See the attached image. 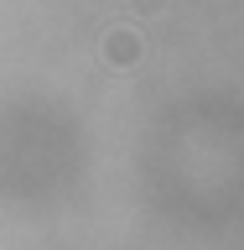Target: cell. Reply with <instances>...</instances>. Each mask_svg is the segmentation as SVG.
<instances>
[{
	"instance_id": "obj_1",
	"label": "cell",
	"mask_w": 244,
	"mask_h": 250,
	"mask_svg": "<svg viewBox=\"0 0 244 250\" xmlns=\"http://www.w3.org/2000/svg\"><path fill=\"white\" fill-rule=\"evenodd\" d=\"M104 58L109 62H114V68H120V73H125V68H135V62H140V37H135V31H104Z\"/></svg>"
},
{
	"instance_id": "obj_2",
	"label": "cell",
	"mask_w": 244,
	"mask_h": 250,
	"mask_svg": "<svg viewBox=\"0 0 244 250\" xmlns=\"http://www.w3.org/2000/svg\"><path fill=\"white\" fill-rule=\"evenodd\" d=\"M135 5H140V11H146V5H161V0H135Z\"/></svg>"
}]
</instances>
